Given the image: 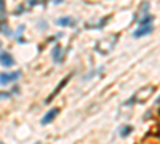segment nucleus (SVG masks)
I'll list each match as a JSON object with an SVG mask.
<instances>
[{
    "instance_id": "obj_1",
    "label": "nucleus",
    "mask_w": 160,
    "mask_h": 144,
    "mask_svg": "<svg viewBox=\"0 0 160 144\" xmlns=\"http://www.w3.org/2000/svg\"><path fill=\"white\" fill-rule=\"evenodd\" d=\"M58 112H59V109H58V107H53L51 111H48V112H46V114L43 115V117H42V125H48V123L56 117V115H58Z\"/></svg>"
},
{
    "instance_id": "obj_2",
    "label": "nucleus",
    "mask_w": 160,
    "mask_h": 144,
    "mask_svg": "<svg viewBox=\"0 0 160 144\" xmlns=\"http://www.w3.org/2000/svg\"><path fill=\"white\" fill-rule=\"evenodd\" d=\"M19 75H21V72H15V74H0V83H2V85H6L8 82L16 80Z\"/></svg>"
},
{
    "instance_id": "obj_3",
    "label": "nucleus",
    "mask_w": 160,
    "mask_h": 144,
    "mask_svg": "<svg viewBox=\"0 0 160 144\" xmlns=\"http://www.w3.org/2000/svg\"><path fill=\"white\" fill-rule=\"evenodd\" d=\"M0 63H2L5 67H10V66H13L15 59H13V56L10 53H0Z\"/></svg>"
},
{
    "instance_id": "obj_4",
    "label": "nucleus",
    "mask_w": 160,
    "mask_h": 144,
    "mask_svg": "<svg viewBox=\"0 0 160 144\" xmlns=\"http://www.w3.org/2000/svg\"><path fill=\"white\" fill-rule=\"evenodd\" d=\"M152 32V27L150 26H144V27H139L138 31L135 32V37H143V35H147Z\"/></svg>"
},
{
    "instance_id": "obj_5",
    "label": "nucleus",
    "mask_w": 160,
    "mask_h": 144,
    "mask_svg": "<svg viewBox=\"0 0 160 144\" xmlns=\"http://www.w3.org/2000/svg\"><path fill=\"white\" fill-rule=\"evenodd\" d=\"M67 80H69V77H67V79H64V80H61V83H59V85H58V86H56V90H54V91H53V94H51V96H50V98H48V99H46V103H50V101H51V99H53V98H54V96H56V94H58V91H59V90H61V88H63V86H64V85H66V83H67Z\"/></svg>"
},
{
    "instance_id": "obj_6",
    "label": "nucleus",
    "mask_w": 160,
    "mask_h": 144,
    "mask_svg": "<svg viewBox=\"0 0 160 144\" xmlns=\"http://www.w3.org/2000/svg\"><path fill=\"white\" fill-rule=\"evenodd\" d=\"M131 131H133V127H130V125H125V127H122V128H120V131H119V133H120V136H122V138H127Z\"/></svg>"
},
{
    "instance_id": "obj_7",
    "label": "nucleus",
    "mask_w": 160,
    "mask_h": 144,
    "mask_svg": "<svg viewBox=\"0 0 160 144\" xmlns=\"http://www.w3.org/2000/svg\"><path fill=\"white\" fill-rule=\"evenodd\" d=\"M59 53H61V46H59V45H56V46L53 48V59H54L56 63H59V61H61Z\"/></svg>"
},
{
    "instance_id": "obj_8",
    "label": "nucleus",
    "mask_w": 160,
    "mask_h": 144,
    "mask_svg": "<svg viewBox=\"0 0 160 144\" xmlns=\"http://www.w3.org/2000/svg\"><path fill=\"white\" fill-rule=\"evenodd\" d=\"M58 23H59L61 26H69V24H72V21H71L69 18H64V19H59Z\"/></svg>"
},
{
    "instance_id": "obj_9",
    "label": "nucleus",
    "mask_w": 160,
    "mask_h": 144,
    "mask_svg": "<svg viewBox=\"0 0 160 144\" xmlns=\"http://www.w3.org/2000/svg\"><path fill=\"white\" fill-rule=\"evenodd\" d=\"M150 21H152V18H150V16H146L143 21H141V24H147V23H150Z\"/></svg>"
},
{
    "instance_id": "obj_10",
    "label": "nucleus",
    "mask_w": 160,
    "mask_h": 144,
    "mask_svg": "<svg viewBox=\"0 0 160 144\" xmlns=\"http://www.w3.org/2000/svg\"><path fill=\"white\" fill-rule=\"evenodd\" d=\"M35 2H37V0H29V3H31V5H32V3H35Z\"/></svg>"
},
{
    "instance_id": "obj_11",
    "label": "nucleus",
    "mask_w": 160,
    "mask_h": 144,
    "mask_svg": "<svg viewBox=\"0 0 160 144\" xmlns=\"http://www.w3.org/2000/svg\"><path fill=\"white\" fill-rule=\"evenodd\" d=\"M35 144H40V142H35Z\"/></svg>"
}]
</instances>
